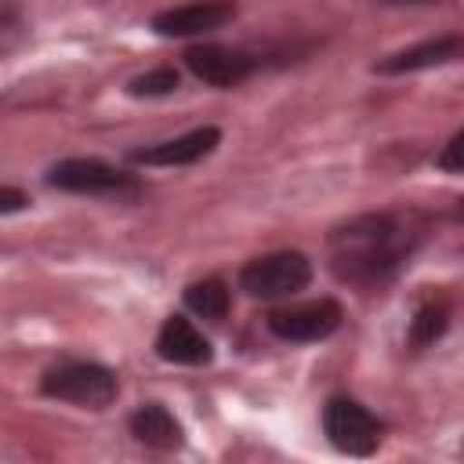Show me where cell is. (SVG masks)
<instances>
[{"label": "cell", "instance_id": "obj_1", "mask_svg": "<svg viewBox=\"0 0 464 464\" xmlns=\"http://www.w3.org/2000/svg\"><path fill=\"white\" fill-rule=\"evenodd\" d=\"M428 221L420 210H373L334 228L330 268L337 279L355 286L384 283L420 246Z\"/></svg>", "mask_w": 464, "mask_h": 464}, {"label": "cell", "instance_id": "obj_2", "mask_svg": "<svg viewBox=\"0 0 464 464\" xmlns=\"http://www.w3.org/2000/svg\"><path fill=\"white\" fill-rule=\"evenodd\" d=\"M312 279V265L304 254L297 250H276L265 257H254L243 272H239V286L250 297H294L297 290H304Z\"/></svg>", "mask_w": 464, "mask_h": 464}, {"label": "cell", "instance_id": "obj_3", "mask_svg": "<svg viewBox=\"0 0 464 464\" xmlns=\"http://www.w3.org/2000/svg\"><path fill=\"white\" fill-rule=\"evenodd\" d=\"M44 395L102 410L116 399V377H112V370H105L98 362H62L54 370H47Z\"/></svg>", "mask_w": 464, "mask_h": 464}, {"label": "cell", "instance_id": "obj_4", "mask_svg": "<svg viewBox=\"0 0 464 464\" xmlns=\"http://www.w3.org/2000/svg\"><path fill=\"white\" fill-rule=\"evenodd\" d=\"M47 185L62 192H80V196H112V199L138 196V181L102 160H62L47 170Z\"/></svg>", "mask_w": 464, "mask_h": 464}, {"label": "cell", "instance_id": "obj_5", "mask_svg": "<svg viewBox=\"0 0 464 464\" xmlns=\"http://www.w3.org/2000/svg\"><path fill=\"white\" fill-rule=\"evenodd\" d=\"M323 431L341 453L352 457H370L381 442V420L352 399H330L323 406Z\"/></svg>", "mask_w": 464, "mask_h": 464}, {"label": "cell", "instance_id": "obj_6", "mask_svg": "<svg viewBox=\"0 0 464 464\" xmlns=\"http://www.w3.org/2000/svg\"><path fill=\"white\" fill-rule=\"evenodd\" d=\"M265 323L283 341H323L341 326V304L330 297H319V301L276 308V312H268Z\"/></svg>", "mask_w": 464, "mask_h": 464}, {"label": "cell", "instance_id": "obj_7", "mask_svg": "<svg viewBox=\"0 0 464 464\" xmlns=\"http://www.w3.org/2000/svg\"><path fill=\"white\" fill-rule=\"evenodd\" d=\"M185 65L210 87H232L239 80H246L254 72V58L236 51V47H221V44H196L185 51Z\"/></svg>", "mask_w": 464, "mask_h": 464}, {"label": "cell", "instance_id": "obj_8", "mask_svg": "<svg viewBox=\"0 0 464 464\" xmlns=\"http://www.w3.org/2000/svg\"><path fill=\"white\" fill-rule=\"evenodd\" d=\"M232 14H236V7L228 0H199V4L160 11L152 18V29L160 36H199V33L221 29L225 22H232Z\"/></svg>", "mask_w": 464, "mask_h": 464}, {"label": "cell", "instance_id": "obj_9", "mask_svg": "<svg viewBox=\"0 0 464 464\" xmlns=\"http://www.w3.org/2000/svg\"><path fill=\"white\" fill-rule=\"evenodd\" d=\"M218 138H221L218 127H199V130H188V134H181V138H170V141L138 149V152H134V163H149V167H185V163H196V160H203L207 152H214Z\"/></svg>", "mask_w": 464, "mask_h": 464}, {"label": "cell", "instance_id": "obj_10", "mask_svg": "<svg viewBox=\"0 0 464 464\" xmlns=\"http://www.w3.org/2000/svg\"><path fill=\"white\" fill-rule=\"evenodd\" d=\"M156 352L160 359L167 362H178V366H203L210 362V341L181 315H170L163 326H160V337H156Z\"/></svg>", "mask_w": 464, "mask_h": 464}, {"label": "cell", "instance_id": "obj_11", "mask_svg": "<svg viewBox=\"0 0 464 464\" xmlns=\"http://www.w3.org/2000/svg\"><path fill=\"white\" fill-rule=\"evenodd\" d=\"M464 54V40L460 36H439V40H424L413 44L399 54H388L384 62H377V72L395 76V72H417V69H431V65H446L453 58Z\"/></svg>", "mask_w": 464, "mask_h": 464}, {"label": "cell", "instance_id": "obj_12", "mask_svg": "<svg viewBox=\"0 0 464 464\" xmlns=\"http://www.w3.org/2000/svg\"><path fill=\"white\" fill-rule=\"evenodd\" d=\"M130 431H134L138 442L156 446V450L181 446V424L163 406H156V402H149V406H141V410L130 413Z\"/></svg>", "mask_w": 464, "mask_h": 464}, {"label": "cell", "instance_id": "obj_13", "mask_svg": "<svg viewBox=\"0 0 464 464\" xmlns=\"http://www.w3.org/2000/svg\"><path fill=\"white\" fill-rule=\"evenodd\" d=\"M446 323H450V304H446L442 297L420 301V304L413 308V319H410V344H413V348H424V344L439 341L442 330H446Z\"/></svg>", "mask_w": 464, "mask_h": 464}, {"label": "cell", "instance_id": "obj_14", "mask_svg": "<svg viewBox=\"0 0 464 464\" xmlns=\"http://www.w3.org/2000/svg\"><path fill=\"white\" fill-rule=\"evenodd\" d=\"M185 304H188L196 315L218 323V319L228 315V290H225L221 279H199V283H192V286L185 290Z\"/></svg>", "mask_w": 464, "mask_h": 464}, {"label": "cell", "instance_id": "obj_15", "mask_svg": "<svg viewBox=\"0 0 464 464\" xmlns=\"http://www.w3.org/2000/svg\"><path fill=\"white\" fill-rule=\"evenodd\" d=\"M178 87V72L174 69H152V72H145V76H134L130 80V94H145V98H156V94H170Z\"/></svg>", "mask_w": 464, "mask_h": 464}, {"label": "cell", "instance_id": "obj_16", "mask_svg": "<svg viewBox=\"0 0 464 464\" xmlns=\"http://www.w3.org/2000/svg\"><path fill=\"white\" fill-rule=\"evenodd\" d=\"M439 167L450 170V174H464V130L453 134V138L442 145V152H439Z\"/></svg>", "mask_w": 464, "mask_h": 464}, {"label": "cell", "instance_id": "obj_17", "mask_svg": "<svg viewBox=\"0 0 464 464\" xmlns=\"http://www.w3.org/2000/svg\"><path fill=\"white\" fill-rule=\"evenodd\" d=\"M29 199L22 196V192H14V188H0V210L4 214H11V210H18V207H25Z\"/></svg>", "mask_w": 464, "mask_h": 464}, {"label": "cell", "instance_id": "obj_18", "mask_svg": "<svg viewBox=\"0 0 464 464\" xmlns=\"http://www.w3.org/2000/svg\"><path fill=\"white\" fill-rule=\"evenodd\" d=\"M388 7H406V4H431V0H384Z\"/></svg>", "mask_w": 464, "mask_h": 464}, {"label": "cell", "instance_id": "obj_19", "mask_svg": "<svg viewBox=\"0 0 464 464\" xmlns=\"http://www.w3.org/2000/svg\"><path fill=\"white\" fill-rule=\"evenodd\" d=\"M460 214H464V203H460Z\"/></svg>", "mask_w": 464, "mask_h": 464}]
</instances>
